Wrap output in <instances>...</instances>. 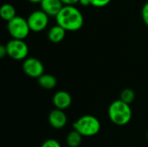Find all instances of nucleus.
I'll use <instances>...</instances> for the list:
<instances>
[{
  "instance_id": "obj_7",
  "label": "nucleus",
  "mask_w": 148,
  "mask_h": 147,
  "mask_svg": "<svg viewBox=\"0 0 148 147\" xmlns=\"http://www.w3.org/2000/svg\"><path fill=\"white\" fill-rule=\"evenodd\" d=\"M30 30L39 32L43 30L49 23V16L42 10L33 11L27 19Z\"/></svg>"
},
{
  "instance_id": "obj_3",
  "label": "nucleus",
  "mask_w": 148,
  "mask_h": 147,
  "mask_svg": "<svg viewBox=\"0 0 148 147\" xmlns=\"http://www.w3.org/2000/svg\"><path fill=\"white\" fill-rule=\"evenodd\" d=\"M101 122L94 115L86 114L81 116L73 124V129L78 132L82 137H93L101 131Z\"/></svg>"
},
{
  "instance_id": "obj_15",
  "label": "nucleus",
  "mask_w": 148,
  "mask_h": 147,
  "mask_svg": "<svg viewBox=\"0 0 148 147\" xmlns=\"http://www.w3.org/2000/svg\"><path fill=\"white\" fill-rule=\"evenodd\" d=\"M120 100L123 102L131 105L135 100V93L132 88H125L120 94Z\"/></svg>"
},
{
  "instance_id": "obj_4",
  "label": "nucleus",
  "mask_w": 148,
  "mask_h": 147,
  "mask_svg": "<svg viewBox=\"0 0 148 147\" xmlns=\"http://www.w3.org/2000/svg\"><path fill=\"white\" fill-rule=\"evenodd\" d=\"M8 31L13 39L23 40L25 39L30 31L28 24V21L22 16H16L11 21L8 22Z\"/></svg>"
},
{
  "instance_id": "obj_10",
  "label": "nucleus",
  "mask_w": 148,
  "mask_h": 147,
  "mask_svg": "<svg viewBox=\"0 0 148 147\" xmlns=\"http://www.w3.org/2000/svg\"><path fill=\"white\" fill-rule=\"evenodd\" d=\"M62 7L63 5L61 0H42L41 3L42 10L51 16H56Z\"/></svg>"
},
{
  "instance_id": "obj_13",
  "label": "nucleus",
  "mask_w": 148,
  "mask_h": 147,
  "mask_svg": "<svg viewBox=\"0 0 148 147\" xmlns=\"http://www.w3.org/2000/svg\"><path fill=\"white\" fill-rule=\"evenodd\" d=\"M0 16L4 21H7V22L11 21L13 18L16 16L15 7L10 3L3 4L0 9Z\"/></svg>"
},
{
  "instance_id": "obj_9",
  "label": "nucleus",
  "mask_w": 148,
  "mask_h": 147,
  "mask_svg": "<svg viewBox=\"0 0 148 147\" xmlns=\"http://www.w3.org/2000/svg\"><path fill=\"white\" fill-rule=\"evenodd\" d=\"M48 121L53 128L62 129L66 126L68 122V118L66 113L62 110L55 108L49 113L48 116Z\"/></svg>"
},
{
  "instance_id": "obj_12",
  "label": "nucleus",
  "mask_w": 148,
  "mask_h": 147,
  "mask_svg": "<svg viewBox=\"0 0 148 147\" xmlns=\"http://www.w3.org/2000/svg\"><path fill=\"white\" fill-rule=\"evenodd\" d=\"M37 81L41 88L48 90L55 88L57 85L56 77L51 74H43L37 79Z\"/></svg>"
},
{
  "instance_id": "obj_6",
  "label": "nucleus",
  "mask_w": 148,
  "mask_h": 147,
  "mask_svg": "<svg viewBox=\"0 0 148 147\" xmlns=\"http://www.w3.org/2000/svg\"><path fill=\"white\" fill-rule=\"evenodd\" d=\"M23 70L26 75L31 78L38 79L44 74L43 63L37 58L28 57L23 62Z\"/></svg>"
},
{
  "instance_id": "obj_8",
  "label": "nucleus",
  "mask_w": 148,
  "mask_h": 147,
  "mask_svg": "<svg viewBox=\"0 0 148 147\" xmlns=\"http://www.w3.org/2000/svg\"><path fill=\"white\" fill-rule=\"evenodd\" d=\"M52 103L56 109L64 111L69 108L72 104V97L69 93L64 90L57 91L54 94L52 98Z\"/></svg>"
},
{
  "instance_id": "obj_14",
  "label": "nucleus",
  "mask_w": 148,
  "mask_h": 147,
  "mask_svg": "<svg viewBox=\"0 0 148 147\" xmlns=\"http://www.w3.org/2000/svg\"><path fill=\"white\" fill-rule=\"evenodd\" d=\"M82 142V136L74 129L69 132L66 137V144L69 147H79Z\"/></svg>"
},
{
  "instance_id": "obj_20",
  "label": "nucleus",
  "mask_w": 148,
  "mask_h": 147,
  "mask_svg": "<svg viewBox=\"0 0 148 147\" xmlns=\"http://www.w3.org/2000/svg\"><path fill=\"white\" fill-rule=\"evenodd\" d=\"M61 1L65 5H73L76 3H79L80 0H61Z\"/></svg>"
},
{
  "instance_id": "obj_5",
  "label": "nucleus",
  "mask_w": 148,
  "mask_h": 147,
  "mask_svg": "<svg viewBox=\"0 0 148 147\" xmlns=\"http://www.w3.org/2000/svg\"><path fill=\"white\" fill-rule=\"evenodd\" d=\"M5 47L7 49V55L10 58L16 61L25 60L28 58L29 47L23 40L11 39L6 43Z\"/></svg>"
},
{
  "instance_id": "obj_22",
  "label": "nucleus",
  "mask_w": 148,
  "mask_h": 147,
  "mask_svg": "<svg viewBox=\"0 0 148 147\" xmlns=\"http://www.w3.org/2000/svg\"><path fill=\"white\" fill-rule=\"evenodd\" d=\"M29 2H31V3H42V0H29Z\"/></svg>"
},
{
  "instance_id": "obj_18",
  "label": "nucleus",
  "mask_w": 148,
  "mask_h": 147,
  "mask_svg": "<svg viewBox=\"0 0 148 147\" xmlns=\"http://www.w3.org/2000/svg\"><path fill=\"white\" fill-rule=\"evenodd\" d=\"M141 16H142V19H143L144 23H146V25L148 26V2L144 4V6L142 8Z\"/></svg>"
},
{
  "instance_id": "obj_21",
  "label": "nucleus",
  "mask_w": 148,
  "mask_h": 147,
  "mask_svg": "<svg viewBox=\"0 0 148 147\" xmlns=\"http://www.w3.org/2000/svg\"><path fill=\"white\" fill-rule=\"evenodd\" d=\"M79 3L82 5V6H88L90 5V0H80Z\"/></svg>"
},
{
  "instance_id": "obj_17",
  "label": "nucleus",
  "mask_w": 148,
  "mask_h": 147,
  "mask_svg": "<svg viewBox=\"0 0 148 147\" xmlns=\"http://www.w3.org/2000/svg\"><path fill=\"white\" fill-rule=\"evenodd\" d=\"M110 2H111V0H90L91 5L97 7V8L104 7V6L108 5Z\"/></svg>"
},
{
  "instance_id": "obj_16",
  "label": "nucleus",
  "mask_w": 148,
  "mask_h": 147,
  "mask_svg": "<svg viewBox=\"0 0 148 147\" xmlns=\"http://www.w3.org/2000/svg\"><path fill=\"white\" fill-rule=\"evenodd\" d=\"M41 147H62L61 144L55 139H46L42 144Z\"/></svg>"
},
{
  "instance_id": "obj_19",
  "label": "nucleus",
  "mask_w": 148,
  "mask_h": 147,
  "mask_svg": "<svg viewBox=\"0 0 148 147\" xmlns=\"http://www.w3.org/2000/svg\"><path fill=\"white\" fill-rule=\"evenodd\" d=\"M6 55H8L6 47H5V45H1L0 46V58H3Z\"/></svg>"
},
{
  "instance_id": "obj_1",
  "label": "nucleus",
  "mask_w": 148,
  "mask_h": 147,
  "mask_svg": "<svg viewBox=\"0 0 148 147\" xmlns=\"http://www.w3.org/2000/svg\"><path fill=\"white\" fill-rule=\"evenodd\" d=\"M57 25L66 31L79 30L84 23L82 12L73 5H65L56 16Z\"/></svg>"
},
{
  "instance_id": "obj_2",
  "label": "nucleus",
  "mask_w": 148,
  "mask_h": 147,
  "mask_svg": "<svg viewBox=\"0 0 148 147\" xmlns=\"http://www.w3.org/2000/svg\"><path fill=\"white\" fill-rule=\"evenodd\" d=\"M108 114L110 121L114 125L126 126L131 121L133 112L130 105L119 99L113 101L109 105Z\"/></svg>"
},
{
  "instance_id": "obj_23",
  "label": "nucleus",
  "mask_w": 148,
  "mask_h": 147,
  "mask_svg": "<svg viewBox=\"0 0 148 147\" xmlns=\"http://www.w3.org/2000/svg\"><path fill=\"white\" fill-rule=\"evenodd\" d=\"M147 139H148V132H147Z\"/></svg>"
},
{
  "instance_id": "obj_11",
  "label": "nucleus",
  "mask_w": 148,
  "mask_h": 147,
  "mask_svg": "<svg viewBox=\"0 0 148 147\" xmlns=\"http://www.w3.org/2000/svg\"><path fill=\"white\" fill-rule=\"evenodd\" d=\"M66 35V30L59 25H55L51 27L48 32V38L51 42L58 43L61 42Z\"/></svg>"
}]
</instances>
